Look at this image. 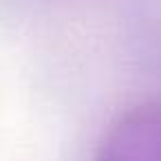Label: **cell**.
<instances>
[{"label": "cell", "mask_w": 161, "mask_h": 161, "mask_svg": "<svg viewBox=\"0 0 161 161\" xmlns=\"http://www.w3.org/2000/svg\"><path fill=\"white\" fill-rule=\"evenodd\" d=\"M95 161H161V99L117 117L104 132Z\"/></svg>", "instance_id": "cell-1"}]
</instances>
